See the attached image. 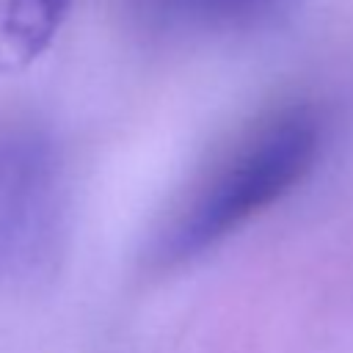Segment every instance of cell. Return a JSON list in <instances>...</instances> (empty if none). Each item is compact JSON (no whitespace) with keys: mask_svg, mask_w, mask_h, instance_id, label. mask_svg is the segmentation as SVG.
I'll list each match as a JSON object with an SVG mask.
<instances>
[{"mask_svg":"<svg viewBox=\"0 0 353 353\" xmlns=\"http://www.w3.org/2000/svg\"><path fill=\"white\" fill-rule=\"evenodd\" d=\"M320 138L323 127L312 105H287L259 121L176 218L160 259H190L287 196L314 168Z\"/></svg>","mask_w":353,"mask_h":353,"instance_id":"cell-1","label":"cell"},{"mask_svg":"<svg viewBox=\"0 0 353 353\" xmlns=\"http://www.w3.org/2000/svg\"><path fill=\"white\" fill-rule=\"evenodd\" d=\"M74 0H8L0 19V63L25 69L58 36Z\"/></svg>","mask_w":353,"mask_h":353,"instance_id":"cell-2","label":"cell"},{"mask_svg":"<svg viewBox=\"0 0 353 353\" xmlns=\"http://www.w3.org/2000/svg\"><path fill=\"white\" fill-rule=\"evenodd\" d=\"M207 22H243L268 11L276 0H179Z\"/></svg>","mask_w":353,"mask_h":353,"instance_id":"cell-3","label":"cell"}]
</instances>
